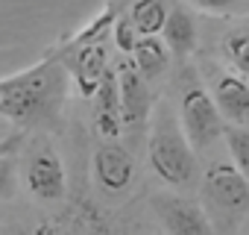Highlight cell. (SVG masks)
<instances>
[{"instance_id": "cell-5", "label": "cell", "mask_w": 249, "mask_h": 235, "mask_svg": "<svg viewBox=\"0 0 249 235\" xmlns=\"http://www.w3.org/2000/svg\"><path fill=\"white\" fill-rule=\"evenodd\" d=\"M205 197L226 215H243L249 209V179L234 168L214 162L202 176Z\"/></svg>"}, {"instance_id": "cell-16", "label": "cell", "mask_w": 249, "mask_h": 235, "mask_svg": "<svg viewBox=\"0 0 249 235\" xmlns=\"http://www.w3.org/2000/svg\"><path fill=\"white\" fill-rule=\"evenodd\" d=\"M226 56L229 62L240 71V74H249V33H231L226 39Z\"/></svg>"}, {"instance_id": "cell-10", "label": "cell", "mask_w": 249, "mask_h": 235, "mask_svg": "<svg viewBox=\"0 0 249 235\" xmlns=\"http://www.w3.org/2000/svg\"><path fill=\"white\" fill-rule=\"evenodd\" d=\"M106 65H108V56H106V47L100 41H91L85 47L76 50V56L68 62V71L71 77L76 79V88L82 97H94L103 77H106Z\"/></svg>"}, {"instance_id": "cell-4", "label": "cell", "mask_w": 249, "mask_h": 235, "mask_svg": "<svg viewBox=\"0 0 249 235\" xmlns=\"http://www.w3.org/2000/svg\"><path fill=\"white\" fill-rule=\"evenodd\" d=\"M117 88H120V121L129 136L144 133L150 112H153V94L150 79L138 74L135 65H120L117 68Z\"/></svg>"}, {"instance_id": "cell-11", "label": "cell", "mask_w": 249, "mask_h": 235, "mask_svg": "<svg viewBox=\"0 0 249 235\" xmlns=\"http://www.w3.org/2000/svg\"><path fill=\"white\" fill-rule=\"evenodd\" d=\"M214 100L223 118H229L234 127H249V85L240 77H220L214 85Z\"/></svg>"}, {"instance_id": "cell-2", "label": "cell", "mask_w": 249, "mask_h": 235, "mask_svg": "<svg viewBox=\"0 0 249 235\" xmlns=\"http://www.w3.org/2000/svg\"><path fill=\"white\" fill-rule=\"evenodd\" d=\"M147 153H150V168L156 171V176L161 182L188 185L194 179V168H196L194 147L185 138L182 127H176V121L167 112L159 115V121H156V127L150 133Z\"/></svg>"}, {"instance_id": "cell-14", "label": "cell", "mask_w": 249, "mask_h": 235, "mask_svg": "<svg viewBox=\"0 0 249 235\" xmlns=\"http://www.w3.org/2000/svg\"><path fill=\"white\" fill-rule=\"evenodd\" d=\"M170 9L161 3V0H135L129 9V21L135 24V30L141 36H159L167 24Z\"/></svg>"}, {"instance_id": "cell-12", "label": "cell", "mask_w": 249, "mask_h": 235, "mask_svg": "<svg viewBox=\"0 0 249 235\" xmlns=\"http://www.w3.org/2000/svg\"><path fill=\"white\" fill-rule=\"evenodd\" d=\"M161 36H164V44L170 47L173 56H191V53L196 50V41H199V33H196L194 18H191V12L182 9V6L170 9Z\"/></svg>"}, {"instance_id": "cell-3", "label": "cell", "mask_w": 249, "mask_h": 235, "mask_svg": "<svg viewBox=\"0 0 249 235\" xmlns=\"http://www.w3.org/2000/svg\"><path fill=\"white\" fill-rule=\"evenodd\" d=\"M179 121H182V133L191 141L194 150H205L211 147L223 133V112L214 100V94H208L202 85H191L182 94L179 103Z\"/></svg>"}, {"instance_id": "cell-1", "label": "cell", "mask_w": 249, "mask_h": 235, "mask_svg": "<svg viewBox=\"0 0 249 235\" xmlns=\"http://www.w3.org/2000/svg\"><path fill=\"white\" fill-rule=\"evenodd\" d=\"M68 71L56 62H41L15 77L0 79V115L18 124L53 127L65 103Z\"/></svg>"}, {"instance_id": "cell-9", "label": "cell", "mask_w": 249, "mask_h": 235, "mask_svg": "<svg viewBox=\"0 0 249 235\" xmlns=\"http://www.w3.org/2000/svg\"><path fill=\"white\" fill-rule=\"evenodd\" d=\"M94 127L103 138H117L123 133L120 121V88H117V74L106 71L97 94H94Z\"/></svg>"}, {"instance_id": "cell-7", "label": "cell", "mask_w": 249, "mask_h": 235, "mask_svg": "<svg viewBox=\"0 0 249 235\" xmlns=\"http://www.w3.org/2000/svg\"><path fill=\"white\" fill-rule=\"evenodd\" d=\"M153 209H156L161 226L167 229V235H211V223H208L205 212L188 197L156 194Z\"/></svg>"}, {"instance_id": "cell-8", "label": "cell", "mask_w": 249, "mask_h": 235, "mask_svg": "<svg viewBox=\"0 0 249 235\" xmlns=\"http://www.w3.org/2000/svg\"><path fill=\"white\" fill-rule=\"evenodd\" d=\"M91 171L103 191H123V188H129V182L135 176V159L126 147L106 141L94 150Z\"/></svg>"}, {"instance_id": "cell-6", "label": "cell", "mask_w": 249, "mask_h": 235, "mask_svg": "<svg viewBox=\"0 0 249 235\" xmlns=\"http://www.w3.org/2000/svg\"><path fill=\"white\" fill-rule=\"evenodd\" d=\"M24 182H27L30 194L44 203H56L65 197V165L50 144H41L38 150H33L27 156Z\"/></svg>"}, {"instance_id": "cell-15", "label": "cell", "mask_w": 249, "mask_h": 235, "mask_svg": "<svg viewBox=\"0 0 249 235\" xmlns=\"http://www.w3.org/2000/svg\"><path fill=\"white\" fill-rule=\"evenodd\" d=\"M226 147L231 156V165L249 179V127H226Z\"/></svg>"}, {"instance_id": "cell-13", "label": "cell", "mask_w": 249, "mask_h": 235, "mask_svg": "<svg viewBox=\"0 0 249 235\" xmlns=\"http://www.w3.org/2000/svg\"><path fill=\"white\" fill-rule=\"evenodd\" d=\"M132 65L138 68V74L144 79H156L170 65V47L159 36H141L138 47L132 50Z\"/></svg>"}, {"instance_id": "cell-20", "label": "cell", "mask_w": 249, "mask_h": 235, "mask_svg": "<svg viewBox=\"0 0 249 235\" xmlns=\"http://www.w3.org/2000/svg\"><path fill=\"white\" fill-rule=\"evenodd\" d=\"M0 235H3V229H0Z\"/></svg>"}, {"instance_id": "cell-17", "label": "cell", "mask_w": 249, "mask_h": 235, "mask_svg": "<svg viewBox=\"0 0 249 235\" xmlns=\"http://www.w3.org/2000/svg\"><path fill=\"white\" fill-rule=\"evenodd\" d=\"M114 41H117V47H120L123 53H129V56H132V50L138 47L141 33L135 30V24L129 21V15H126V18H120V21L114 24Z\"/></svg>"}, {"instance_id": "cell-18", "label": "cell", "mask_w": 249, "mask_h": 235, "mask_svg": "<svg viewBox=\"0 0 249 235\" xmlns=\"http://www.w3.org/2000/svg\"><path fill=\"white\" fill-rule=\"evenodd\" d=\"M191 3L202 12H211V15H231V12H240L246 0H191Z\"/></svg>"}, {"instance_id": "cell-19", "label": "cell", "mask_w": 249, "mask_h": 235, "mask_svg": "<svg viewBox=\"0 0 249 235\" xmlns=\"http://www.w3.org/2000/svg\"><path fill=\"white\" fill-rule=\"evenodd\" d=\"M15 185H18V176H15L12 159H0V200L15 197Z\"/></svg>"}]
</instances>
